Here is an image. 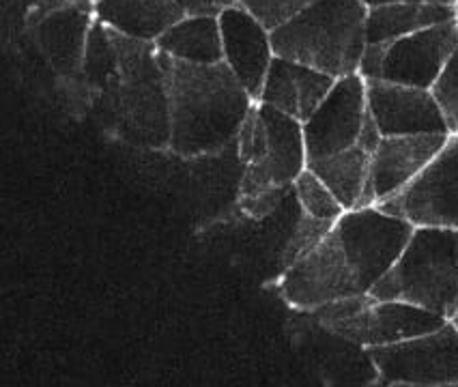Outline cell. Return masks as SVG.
Here are the masks:
<instances>
[{"label": "cell", "instance_id": "6da1fadb", "mask_svg": "<svg viewBox=\"0 0 458 387\" xmlns=\"http://www.w3.org/2000/svg\"><path fill=\"white\" fill-rule=\"evenodd\" d=\"M170 110V151L174 156H216L235 140L254 99L226 63L196 65L159 55Z\"/></svg>", "mask_w": 458, "mask_h": 387}, {"label": "cell", "instance_id": "7a4b0ae2", "mask_svg": "<svg viewBox=\"0 0 458 387\" xmlns=\"http://www.w3.org/2000/svg\"><path fill=\"white\" fill-rule=\"evenodd\" d=\"M369 7L361 0H317L291 22L271 30L276 56L338 78L360 73L369 47Z\"/></svg>", "mask_w": 458, "mask_h": 387}, {"label": "cell", "instance_id": "3957f363", "mask_svg": "<svg viewBox=\"0 0 458 387\" xmlns=\"http://www.w3.org/2000/svg\"><path fill=\"white\" fill-rule=\"evenodd\" d=\"M375 299L422 306L452 321L458 310V231L415 226L394 267L372 286Z\"/></svg>", "mask_w": 458, "mask_h": 387}, {"label": "cell", "instance_id": "277c9868", "mask_svg": "<svg viewBox=\"0 0 458 387\" xmlns=\"http://www.w3.org/2000/svg\"><path fill=\"white\" fill-rule=\"evenodd\" d=\"M116 56L114 110L121 131L147 148L170 147V110L156 44L108 29Z\"/></svg>", "mask_w": 458, "mask_h": 387}, {"label": "cell", "instance_id": "5b68a950", "mask_svg": "<svg viewBox=\"0 0 458 387\" xmlns=\"http://www.w3.org/2000/svg\"><path fill=\"white\" fill-rule=\"evenodd\" d=\"M456 47L458 24L452 20L387 44H369L361 58L360 73L366 80L430 88Z\"/></svg>", "mask_w": 458, "mask_h": 387}, {"label": "cell", "instance_id": "8992f818", "mask_svg": "<svg viewBox=\"0 0 458 387\" xmlns=\"http://www.w3.org/2000/svg\"><path fill=\"white\" fill-rule=\"evenodd\" d=\"M332 231L347 254L361 290L370 293L372 286L401 258L415 226L372 205L344 211Z\"/></svg>", "mask_w": 458, "mask_h": 387}, {"label": "cell", "instance_id": "52a82bcc", "mask_svg": "<svg viewBox=\"0 0 458 387\" xmlns=\"http://www.w3.org/2000/svg\"><path fill=\"white\" fill-rule=\"evenodd\" d=\"M366 353L383 385H458V327L452 321L411 341L369 347Z\"/></svg>", "mask_w": 458, "mask_h": 387}, {"label": "cell", "instance_id": "ba28073f", "mask_svg": "<svg viewBox=\"0 0 458 387\" xmlns=\"http://www.w3.org/2000/svg\"><path fill=\"white\" fill-rule=\"evenodd\" d=\"M377 206L413 226L458 231V134H450L433 162L407 188Z\"/></svg>", "mask_w": 458, "mask_h": 387}, {"label": "cell", "instance_id": "9c48e42d", "mask_svg": "<svg viewBox=\"0 0 458 387\" xmlns=\"http://www.w3.org/2000/svg\"><path fill=\"white\" fill-rule=\"evenodd\" d=\"M278 293L293 310L312 312L329 301L361 295L364 290L338 237L329 231L317 248L280 275Z\"/></svg>", "mask_w": 458, "mask_h": 387}, {"label": "cell", "instance_id": "30bf717a", "mask_svg": "<svg viewBox=\"0 0 458 387\" xmlns=\"http://www.w3.org/2000/svg\"><path fill=\"white\" fill-rule=\"evenodd\" d=\"M366 119H369L366 78L361 73L338 78L327 97L303 123L308 162L323 160L358 145Z\"/></svg>", "mask_w": 458, "mask_h": 387}, {"label": "cell", "instance_id": "8fae6325", "mask_svg": "<svg viewBox=\"0 0 458 387\" xmlns=\"http://www.w3.org/2000/svg\"><path fill=\"white\" fill-rule=\"evenodd\" d=\"M259 113L267 127L269 142L263 156L243 166L239 196L293 188L295 179L308 168L303 123L265 104H259Z\"/></svg>", "mask_w": 458, "mask_h": 387}, {"label": "cell", "instance_id": "7c38bea8", "mask_svg": "<svg viewBox=\"0 0 458 387\" xmlns=\"http://www.w3.org/2000/svg\"><path fill=\"white\" fill-rule=\"evenodd\" d=\"M369 113L381 136L450 134V127L430 88L387 80H366Z\"/></svg>", "mask_w": 458, "mask_h": 387}, {"label": "cell", "instance_id": "4fadbf2b", "mask_svg": "<svg viewBox=\"0 0 458 387\" xmlns=\"http://www.w3.org/2000/svg\"><path fill=\"white\" fill-rule=\"evenodd\" d=\"M217 20L222 30L224 63L231 67L250 97L259 104L265 78L276 56L271 30L265 29L242 4L226 9L217 15Z\"/></svg>", "mask_w": 458, "mask_h": 387}, {"label": "cell", "instance_id": "5bb4252c", "mask_svg": "<svg viewBox=\"0 0 458 387\" xmlns=\"http://www.w3.org/2000/svg\"><path fill=\"white\" fill-rule=\"evenodd\" d=\"M447 138L450 134L381 136L370 166L372 205H379L407 188L433 162Z\"/></svg>", "mask_w": 458, "mask_h": 387}, {"label": "cell", "instance_id": "9a60e30c", "mask_svg": "<svg viewBox=\"0 0 458 387\" xmlns=\"http://www.w3.org/2000/svg\"><path fill=\"white\" fill-rule=\"evenodd\" d=\"M95 24L93 9L67 3L65 7L47 13L29 33L35 46L63 80L82 76L90 30Z\"/></svg>", "mask_w": 458, "mask_h": 387}, {"label": "cell", "instance_id": "2e32d148", "mask_svg": "<svg viewBox=\"0 0 458 387\" xmlns=\"http://www.w3.org/2000/svg\"><path fill=\"white\" fill-rule=\"evenodd\" d=\"M381 140V131L369 113L360 142L323 160L308 162V168L332 189L344 209L372 206L370 198V166L372 153Z\"/></svg>", "mask_w": 458, "mask_h": 387}, {"label": "cell", "instance_id": "e0dca14e", "mask_svg": "<svg viewBox=\"0 0 458 387\" xmlns=\"http://www.w3.org/2000/svg\"><path fill=\"white\" fill-rule=\"evenodd\" d=\"M334 84L335 78L318 69L301 65L284 56H274L259 104L271 105L300 123H306L318 104L332 91Z\"/></svg>", "mask_w": 458, "mask_h": 387}, {"label": "cell", "instance_id": "ac0fdd59", "mask_svg": "<svg viewBox=\"0 0 458 387\" xmlns=\"http://www.w3.org/2000/svg\"><path fill=\"white\" fill-rule=\"evenodd\" d=\"M93 13L119 35L148 44L185 18L174 0H95Z\"/></svg>", "mask_w": 458, "mask_h": 387}, {"label": "cell", "instance_id": "d6986e66", "mask_svg": "<svg viewBox=\"0 0 458 387\" xmlns=\"http://www.w3.org/2000/svg\"><path fill=\"white\" fill-rule=\"evenodd\" d=\"M456 20V4L444 3H392L381 7H369L366 37L369 44H387Z\"/></svg>", "mask_w": 458, "mask_h": 387}, {"label": "cell", "instance_id": "ffe728a7", "mask_svg": "<svg viewBox=\"0 0 458 387\" xmlns=\"http://www.w3.org/2000/svg\"><path fill=\"white\" fill-rule=\"evenodd\" d=\"M159 55L196 65L224 61L220 20L216 15H185L156 41Z\"/></svg>", "mask_w": 458, "mask_h": 387}, {"label": "cell", "instance_id": "44dd1931", "mask_svg": "<svg viewBox=\"0 0 458 387\" xmlns=\"http://www.w3.org/2000/svg\"><path fill=\"white\" fill-rule=\"evenodd\" d=\"M445 323L447 319L444 316L435 315L422 306L398 299H377L370 310L366 349L411 341V338L439 330Z\"/></svg>", "mask_w": 458, "mask_h": 387}, {"label": "cell", "instance_id": "7402d4cb", "mask_svg": "<svg viewBox=\"0 0 458 387\" xmlns=\"http://www.w3.org/2000/svg\"><path fill=\"white\" fill-rule=\"evenodd\" d=\"M375 301L377 299L370 293L351 295L318 306L310 315L327 333L366 349V344H369L370 310Z\"/></svg>", "mask_w": 458, "mask_h": 387}, {"label": "cell", "instance_id": "603a6c76", "mask_svg": "<svg viewBox=\"0 0 458 387\" xmlns=\"http://www.w3.org/2000/svg\"><path fill=\"white\" fill-rule=\"evenodd\" d=\"M293 192H295L297 205H300L308 215L318 217V220L338 222V217L347 211L340 205V200L335 198L332 189H329L310 168H306V171L295 179Z\"/></svg>", "mask_w": 458, "mask_h": 387}, {"label": "cell", "instance_id": "cb8c5ba5", "mask_svg": "<svg viewBox=\"0 0 458 387\" xmlns=\"http://www.w3.org/2000/svg\"><path fill=\"white\" fill-rule=\"evenodd\" d=\"M335 222H327V220H318V217L308 215L306 211L300 206V217H297L295 228H293L289 241H286L284 250H282L278 269L280 275L286 272V269L293 267L301 257H306L312 248H317L327 232L332 231V226Z\"/></svg>", "mask_w": 458, "mask_h": 387}, {"label": "cell", "instance_id": "d4e9b609", "mask_svg": "<svg viewBox=\"0 0 458 387\" xmlns=\"http://www.w3.org/2000/svg\"><path fill=\"white\" fill-rule=\"evenodd\" d=\"M314 3L317 0H239V4L252 13L267 30H276L291 22Z\"/></svg>", "mask_w": 458, "mask_h": 387}, {"label": "cell", "instance_id": "484cf974", "mask_svg": "<svg viewBox=\"0 0 458 387\" xmlns=\"http://www.w3.org/2000/svg\"><path fill=\"white\" fill-rule=\"evenodd\" d=\"M430 93L445 116L450 134H458V47L447 58L439 78L430 87Z\"/></svg>", "mask_w": 458, "mask_h": 387}, {"label": "cell", "instance_id": "4316f807", "mask_svg": "<svg viewBox=\"0 0 458 387\" xmlns=\"http://www.w3.org/2000/svg\"><path fill=\"white\" fill-rule=\"evenodd\" d=\"M289 194H293V188L269 189V192H260L254 196H239V206H242L243 214H248L252 220H263V217L274 214L276 206H280L282 200Z\"/></svg>", "mask_w": 458, "mask_h": 387}, {"label": "cell", "instance_id": "83f0119b", "mask_svg": "<svg viewBox=\"0 0 458 387\" xmlns=\"http://www.w3.org/2000/svg\"><path fill=\"white\" fill-rule=\"evenodd\" d=\"M185 15H220L226 9L235 7L239 0H174Z\"/></svg>", "mask_w": 458, "mask_h": 387}, {"label": "cell", "instance_id": "f1b7e54d", "mask_svg": "<svg viewBox=\"0 0 458 387\" xmlns=\"http://www.w3.org/2000/svg\"><path fill=\"white\" fill-rule=\"evenodd\" d=\"M366 7H381V4L392 3H444V4H456L458 0H361Z\"/></svg>", "mask_w": 458, "mask_h": 387}, {"label": "cell", "instance_id": "f546056e", "mask_svg": "<svg viewBox=\"0 0 458 387\" xmlns=\"http://www.w3.org/2000/svg\"><path fill=\"white\" fill-rule=\"evenodd\" d=\"M69 3H73V4H80V7L93 9V3H90V0H69Z\"/></svg>", "mask_w": 458, "mask_h": 387}, {"label": "cell", "instance_id": "4dcf8cb0", "mask_svg": "<svg viewBox=\"0 0 458 387\" xmlns=\"http://www.w3.org/2000/svg\"><path fill=\"white\" fill-rule=\"evenodd\" d=\"M452 323H454V325L458 327V310H456V315H454V319H452Z\"/></svg>", "mask_w": 458, "mask_h": 387}, {"label": "cell", "instance_id": "1f68e13d", "mask_svg": "<svg viewBox=\"0 0 458 387\" xmlns=\"http://www.w3.org/2000/svg\"><path fill=\"white\" fill-rule=\"evenodd\" d=\"M456 24H458V3H456Z\"/></svg>", "mask_w": 458, "mask_h": 387}, {"label": "cell", "instance_id": "d6a6232c", "mask_svg": "<svg viewBox=\"0 0 458 387\" xmlns=\"http://www.w3.org/2000/svg\"><path fill=\"white\" fill-rule=\"evenodd\" d=\"M90 3H93V4H95V0H90Z\"/></svg>", "mask_w": 458, "mask_h": 387}]
</instances>
